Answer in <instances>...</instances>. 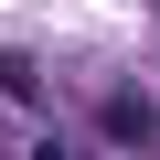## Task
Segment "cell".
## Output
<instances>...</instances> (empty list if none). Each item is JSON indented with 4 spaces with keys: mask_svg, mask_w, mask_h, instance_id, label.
Here are the masks:
<instances>
[{
    "mask_svg": "<svg viewBox=\"0 0 160 160\" xmlns=\"http://www.w3.org/2000/svg\"><path fill=\"white\" fill-rule=\"evenodd\" d=\"M32 160H75V149H32Z\"/></svg>",
    "mask_w": 160,
    "mask_h": 160,
    "instance_id": "2",
    "label": "cell"
},
{
    "mask_svg": "<svg viewBox=\"0 0 160 160\" xmlns=\"http://www.w3.org/2000/svg\"><path fill=\"white\" fill-rule=\"evenodd\" d=\"M96 128H107L118 149H149V139H160V107H149L139 86H107V107H96Z\"/></svg>",
    "mask_w": 160,
    "mask_h": 160,
    "instance_id": "1",
    "label": "cell"
}]
</instances>
